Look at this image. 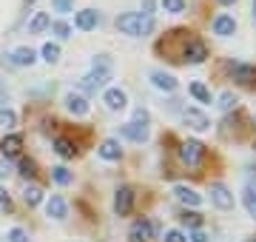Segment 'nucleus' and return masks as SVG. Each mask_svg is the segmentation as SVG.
Masks as SVG:
<instances>
[{"label":"nucleus","instance_id":"30","mask_svg":"<svg viewBox=\"0 0 256 242\" xmlns=\"http://www.w3.org/2000/svg\"><path fill=\"white\" fill-rule=\"evenodd\" d=\"M162 9L168 14H180V12H185V0H162Z\"/></svg>","mask_w":256,"mask_h":242},{"label":"nucleus","instance_id":"23","mask_svg":"<svg viewBox=\"0 0 256 242\" xmlns=\"http://www.w3.org/2000/svg\"><path fill=\"white\" fill-rule=\"evenodd\" d=\"M23 202H26L28 208L40 205V202H43V191H40L37 186H26V188H23Z\"/></svg>","mask_w":256,"mask_h":242},{"label":"nucleus","instance_id":"18","mask_svg":"<svg viewBox=\"0 0 256 242\" xmlns=\"http://www.w3.org/2000/svg\"><path fill=\"white\" fill-rule=\"evenodd\" d=\"M74 26L80 28V32H92V28L97 26V12H94V9L77 12V18H74Z\"/></svg>","mask_w":256,"mask_h":242},{"label":"nucleus","instance_id":"12","mask_svg":"<svg viewBox=\"0 0 256 242\" xmlns=\"http://www.w3.org/2000/svg\"><path fill=\"white\" fill-rule=\"evenodd\" d=\"M151 236H154V225L148 222V220H137V222L131 225V234H128L131 242H148Z\"/></svg>","mask_w":256,"mask_h":242},{"label":"nucleus","instance_id":"33","mask_svg":"<svg viewBox=\"0 0 256 242\" xmlns=\"http://www.w3.org/2000/svg\"><path fill=\"white\" fill-rule=\"evenodd\" d=\"M52 9L57 14H68V12H74V0H52Z\"/></svg>","mask_w":256,"mask_h":242},{"label":"nucleus","instance_id":"22","mask_svg":"<svg viewBox=\"0 0 256 242\" xmlns=\"http://www.w3.org/2000/svg\"><path fill=\"white\" fill-rule=\"evenodd\" d=\"M48 26H52V18H48L46 12H37L34 18H32V23H28V34H40Z\"/></svg>","mask_w":256,"mask_h":242},{"label":"nucleus","instance_id":"38","mask_svg":"<svg viewBox=\"0 0 256 242\" xmlns=\"http://www.w3.org/2000/svg\"><path fill=\"white\" fill-rule=\"evenodd\" d=\"M131 122H146V126H148V112H146V108H137V112H134V120H131Z\"/></svg>","mask_w":256,"mask_h":242},{"label":"nucleus","instance_id":"10","mask_svg":"<svg viewBox=\"0 0 256 242\" xmlns=\"http://www.w3.org/2000/svg\"><path fill=\"white\" fill-rule=\"evenodd\" d=\"M66 108H68V112H72L74 117H86L92 106H88V100H86L82 94H74V92H68V94H66Z\"/></svg>","mask_w":256,"mask_h":242},{"label":"nucleus","instance_id":"6","mask_svg":"<svg viewBox=\"0 0 256 242\" xmlns=\"http://www.w3.org/2000/svg\"><path fill=\"white\" fill-rule=\"evenodd\" d=\"M210 200H214V205L222 208V211H230V208L236 205V202H234V194H230L222 182H214V186H210Z\"/></svg>","mask_w":256,"mask_h":242},{"label":"nucleus","instance_id":"47","mask_svg":"<svg viewBox=\"0 0 256 242\" xmlns=\"http://www.w3.org/2000/svg\"><path fill=\"white\" fill-rule=\"evenodd\" d=\"M250 242H256V236H254V240H250Z\"/></svg>","mask_w":256,"mask_h":242},{"label":"nucleus","instance_id":"37","mask_svg":"<svg viewBox=\"0 0 256 242\" xmlns=\"http://www.w3.org/2000/svg\"><path fill=\"white\" fill-rule=\"evenodd\" d=\"M165 242H188L182 231H165Z\"/></svg>","mask_w":256,"mask_h":242},{"label":"nucleus","instance_id":"9","mask_svg":"<svg viewBox=\"0 0 256 242\" xmlns=\"http://www.w3.org/2000/svg\"><path fill=\"white\" fill-rule=\"evenodd\" d=\"M102 102L108 106L111 112H122L128 106V97H126L122 88H106V92H102Z\"/></svg>","mask_w":256,"mask_h":242},{"label":"nucleus","instance_id":"45","mask_svg":"<svg viewBox=\"0 0 256 242\" xmlns=\"http://www.w3.org/2000/svg\"><path fill=\"white\" fill-rule=\"evenodd\" d=\"M220 3H225V6H228V3H234V0H220Z\"/></svg>","mask_w":256,"mask_h":242},{"label":"nucleus","instance_id":"28","mask_svg":"<svg viewBox=\"0 0 256 242\" xmlns=\"http://www.w3.org/2000/svg\"><path fill=\"white\" fill-rule=\"evenodd\" d=\"M43 60H46V63H57V60H60V46H57V43H46V46H43Z\"/></svg>","mask_w":256,"mask_h":242},{"label":"nucleus","instance_id":"5","mask_svg":"<svg viewBox=\"0 0 256 242\" xmlns=\"http://www.w3.org/2000/svg\"><path fill=\"white\" fill-rule=\"evenodd\" d=\"M134 188L131 186H122L117 188V194H114V214L117 216H128L131 211H134Z\"/></svg>","mask_w":256,"mask_h":242},{"label":"nucleus","instance_id":"11","mask_svg":"<svg viewBox=\"0 0 256 242\" xmlns=\"http://www.w3.org/2000/svg\"><path fill=\"white\" fill-rule=\"evenodd\" d=\"M0 151H3L6 160L18 157L20 151H23V137H20V134H6V137L0 140Z\"/></svg>","mask_w":256,"mask_h":242},{"label":"nucleus","instance_id":"44","mask_svg":"<svg viewBox=\"0 0 256 242\" xmlns=\"http://www.w3.org/2000/svg\"><path fill=\"white\" fill-rule=\"evenodd\" d=\"M191 242H208V234H202V231H194V234H191Z\"/></svg>","mask_w":256,"mask_h":242},{"label":"nucleus","instance_id":"2","mask_svg":"<svg viewBox=\"0 0 256 242\" xmlns=\"http://www.w3.org/2000/svg\"><path fill=\"white\" fill-rule=\"evenodd\" d=\"M180 157H182V162L188 168H200L202 160H205V146L200 140H185L180 146Z\"/></svg>","mask_w":256,"mask_h":242},{"label":"nucleus","instance_id":"3","mask_svg":"<svg viewBox=\"0 0 256 242\" xmlns=\"http://www.w3.org/2000/svg\"><path fill=\"white\" fill-rule=\"evenodd\" d=\"M108 80H111V72H100V68H92L88 74L80 80V92H86V94H97V92H102L106 86H108Z\"/></svg>","mask_w":256,"mask_h":242},{"label":"nucleus","instance_id":"16","mask_svg":"<svg viewBox=\"0 0 256 242\" xmlns=\"http://www.w3.org/2000/svg\"><path fill=\"white\" fill-rule=\"evenodd\" d=\"M174 194H176V200H180V202H185L188 208H200V205H202V194H196V191H194V188H188V186H176Z\"/></svg>","mask_w":256,"mask_h":242},{"label":"nucleus","instance_id":"34","mask_svg":"<svg viewBox=\"0 0 256 242\" xmlns=\"http://www.w3.org/2000/svg\"><path fill=\"white\" fill-rule=\"evenodd\" d=\"M6 240H9V242H28V234L23 231V228H12Z\"/></svg>","mask_w":256,"mask_h":242},{"label":"nucleus","instance_id":"8","mask_svg":"<svg viewBox=\"0 0 256 242\" xmlns=\"http://www.w3.org/2000/svg\"><path fill=\"white\" fill-rule=\"evenodd\" d=\"M182 120H185V126H188V128H194V131H208L210 128V120L202 112H196V108H185Z\"/></svg>","mask_w":256,"mask_h":242},{"label":"nucleus","instance_id":"31","mask_svg":"<svg viewBox=\"0 0 256 242\" xmlns=\"http://www.w3.org/2000/svg\"><path fill=\"white\" fill-rule=\"evenodd\" d=\"M180 220H182L188 228H200V225H202V214H196V211H185Z\"/></svg>","mask_w":256,"mask_h":242},{"label":"nucleus","instance_id":"41","mask_svg":"<svg viewBox=\"0 0 256 242\" xmlns=\"http://www.w3.org/2000/svg\"><path fill=\"white\" fill-rule=\"evenodd\" d=\"M12 174V168H9V162L6 160H0V180H6Z\"/></svg>","mask_w":256,"mask_h":242},{"label":"nucleus","instance_id":"43","mask_svg":"<svg viewBox=\"0 0 256 242\" xmlns=\"http://www.w3.org/2000/svg\"><path fill=\"white\" fill-rule=\"evenodd\" d=\"M245 208H248V214L256 220V200H248V196H245Z\"/></svg>","mask_w":256,"mask_h":242},{"label":"nucleus","instance_id":"40","mask_svg":"<svg viewBox=\"0 0 256 242\" xmlns=\"http://www.w3.org/2000/svg\"><path fill=\"white\" fill-rule=\"evenodd\" d=\"M245 196H248V200H256V180H250V182H248Z\"/></svg>","mask_w":256,"mask_h":242},{"label":"nucleus","instance_id":"39","mask_svg":"<svg viewBox=\"0 0 256 242\" xmlns=\"http://www.w3.org/2000/svg\"><path fill=\"white\" fill-rule=\"evenodd\" d=\"M9 102V88H6V83L0 80V106H6Z\"/></svg>","mask_w":256,"mask_h":242},{"label":"nucleus","instance_id":"20","mask_svg":"<svg viewBox=\"0 0 256 242\" xmlns=\"http://www.w3.org/2000/svg\"><path fill=\"white\" fill-rule=\"evenodd\" d=\"M97 154H100L102 160H111V162H114V160L122 157V148H120V142H117V140H102V142H100V148H97Z\"/></svg>","mask_w":256,"mask_h":242},{"label":"nucleus","instance_id":"19","mask_svg":"<svg viewBox=\"0 0 256 242\" xmlns=\"http://www.w3.org/2000/svg\"><path fill=\"white\" fill-rule=\"evenodd\" d=\"M9 60L14 66H32L37 60V54H34V48H28V46H20V48H14L9 54Z\"/></svg>","mask_w":256,"mask_h":242},{"label":"nucleus","instance_id":"32","mask_svg":"<svg viewBox=\"0 0 256 242\" xmlns=\"http://www.w3.org/2000/svg\"><path fill=\"white\" fill-rule=\"evenodd\" d=\"M52 32H54L60 40H66L68 34H72V26H68V23H63V20H54V23H52Z\"/></svg>","mask_w":256,"mask_h":242},{"label":"nucleus","instance_id":"29","mask_svg":"<svg viewBox=\"0 0 256 242\" xmlns=\"http://www.w3.org/2000/svg\"><path fill=\"white\" fill-rule=\"evenodd\" d=\"M14 122H18V114L12 112V108H0V126L3 128H12Z\"/></svg>","mask_w":256,"mask_h":242},{"label":"nucleus","instance_id":"25","mask_svg":"<svg viewBox=\"0 0 256 242\" xmlns=\"http://www.w3.org/2000/svg\"><path fill=\"white\" fill-rule=\"evenodd\" d=\"M188 92H191V94H194V97H196L200 102H210V92H208V86H205V83H200V80H194V83L188 86Z\"/></svg>","mask_w":256,"mask_h":242},{"label":"nucleus","instance_id":"42","mask_svg":"<svg viewBox=\"0 0 256 242\" xmlns=\"http://www.w3.org/2000/svg\"><path fill=\"white\" fill-rule=\"evenodd\" d=\"M151 9H154V0H142V12H140V14L151 18Z\"/></svg>","mask_w":256,"mask_h":242},{"label":"nucleus","instance_id":"14","mask_svg":"<svg viewBox=\"0 0 256 242\" xmlns=\"http://www.w3.org/2000/svg\"><path fill=\"white\" fill-rule=\"evenodd\" d=\"M234 80H236L239 86H254L256 83V66L236 63L234 66Z\"/></svg>","mask_w":256,"mask_h":242},{"label":"nucleus","instance_id":"24","mask_svg":"<svg viewBox=\"0 0 256 242\" xmlns=\"http://www.w3.org/2000/svg\"><path fill=\"white\" fill-rule=\"evenodd\" d=\"M18 174L23 180H34L37 177V162L32 157H23L20 160V166H18Z\"/></svg>","mask_w":256,"mask_h":242},{"label":"nucleus","instance_id":"7","mask_svg":"<svg viewBox=\"0 0 256 242\" xmlns=\"http://www.w3.org/2000/svg\"><path fill=\"white\" fill-rule=\"evenodd\" d=\"M120 137H126L131 142H146L148 140V126L146 122H128L120 128Z\"/></svg>","mask_w":256,"mask_h":242},{"label":"nucleus","instance_id":"35","mask_svg":"<svg viewBox=\"0 0 256 242\" xmlns=\"http://www.w3.org/2000/svg\"><path fill=\"white\" fill-rule=\"evenodd\" d=\"M94 68H100V72H111V60L106 54H97V57H94Z\"/></svg>","mask_w":256,"mask_h":242},{"label":"nucleus","instance_id":"1","mask_svg":"<svg viewBox=\"0 0 256 242\" xmlns=\"http://www.w3.org/2000/svg\"><path fill=\"white\" fill-rule=\"evenodd\" d=\"M117 28L122 34H131V38H148L156 28V23H154V18H146L140 12H128V14L117 18Z\"/></svg>","mask_w":256,"mask_h":242},{"label":"nucleus","instance_id":"13","mask_svg":"<svg viewBox=\"0 0 256 242\" xmlns=\"http://www.w3.org/2000/svg\"><path fill=\"white\" fill-rule=\"evenodd\" d=\"M46 214L52 216V220H57V222H63L66 216H68V205H66V200L63 196H52V200H48L46 202Z\"/></svg>","mask_w":256,"mask_h":242},{"label":"nucleus","instance_id":"46","mask_svg":"<svg viewBox=\"0 0 256 242\" xmlns=\"http://www.w3.org/2000/svg\"><path fill=\"white\" fill-rule=\"evenodd\" d=\"M26 3H34V0H26Z\"/></svg>","mask_w":256,"mask_h":242},{"label":"nucleus","instance_id":"17","mask_svg":"<svg viewBox=\"0 0 256 242\" xmlns=\"http://www.w3.org/2000/svg\"><path fill=\"white\" fill-rule=\"evenodd\" d=\"M236 32V20L230 18V14H220V18L214 20V34H220V38H230Z\"/></svg>","mask_w":256,"mask_h":242},{"label":"nucleus","instance_id":"4","mask_svg":"<svg viewBox=\"0 0 256 242\" xmlns=\"http://www.w3.org/2000/svg\"><path fill=\"white\" fill-rule=\"evenodd\" d=\"M205 57H208V46H205L202 40H196V38H191V40L182 46V52H180V60H185V63H194V66L205 63Z\"/></svg>","mask_w":256,"mask_h":242},{"label":"nucleus","instance_id":"36","mask_svg":"<svg viewBox=\"0 0 256 242\" xmlns=\"http://www.w3.org/2000/svg\"><path fill=\"white\" fill-rule=\"evenodd\" d=\"M0 208H6V211H12V196H9V191L0 186Z\"/></svg>","mask_w":256,"mask_h":242},{"label":"nucleus","instance_id":"26","mask_svg":"<svg viewBox=\"0 0 256 242\" xmlns=\"http://www.w3.org/2000/svg\"><path fill=\"white\" fill-rule=\"evenodd\" d=\"M52 177H54V182L57 186H68V182H72V171H68V168L66 166H57V168H52Z\"/></svg>","mask_w":256,"mask_h":242},{"label":"nucleus","instance_id":"21","mask_svg":"<svg viewBox=\"0 0 256 242\" xmlns=\"http://www.w3.org/2000/svg\"><path fill=\"white\" fill-rule=\"evenodd\" d=\"M54 151L60 154L63 160H72V157H77V146H74L68 137H57L54 140Z\"/></svg>","mask_w":256,"mask_h":242},{"label":"nucleus","instance_id":"27","mask_svg":"<svg viewBox=\"0 0 256 242\" xmlns=\"http://www.w3.org/2000/svg\"><path fill=\"white\" fill-rule=\"evenodd\" d=\"M236 94H230V92H222V97H220V108L222 112H236Z\"/></svg>","mask_w":256,"mask_h":242},{"label":"nucleus","instance_id":"15","mask_svg":"<svg viewBox=\"0 0 256 242\" xmlns=\"http://www.w3.org/2000/svg\"><path fill=\"white\" fill-rule=\"evenodd\" d=\"M148 77H151V83H154L160 92H176V77L174 74H168V72H160V68H156V72H151Z\"/></svg>","mask_w":256,"mask_h":242}]
</instances>
